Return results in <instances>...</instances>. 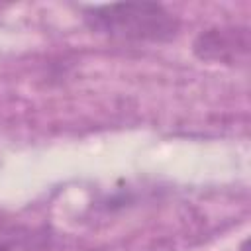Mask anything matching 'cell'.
<instances>
[{"instance_id": "1", "label": "cell", "mask_w": 251, "mask_h": 251, "mask_svg": "<svg viewBox=\"0 0 251 251\" xmlns=\"http://www.w3.org/2000/svg\"><path fill=\"white\" fill-rule=\"evenodd\" d=\"M84 22L92 31L133 41H167L178 31L173 14L151 2L88 6L84 8Z\"/></svg>"}]
</instances>
